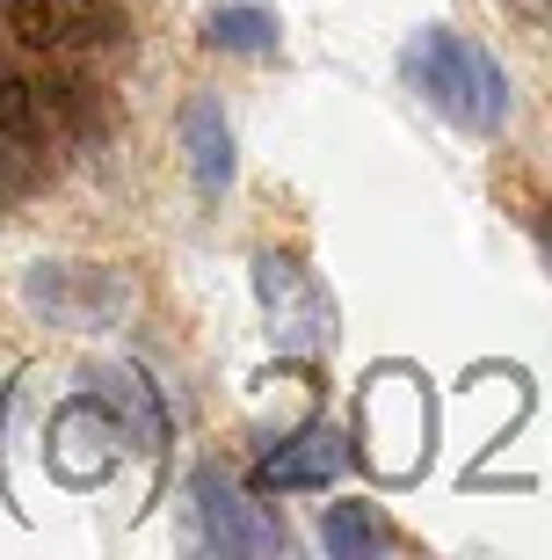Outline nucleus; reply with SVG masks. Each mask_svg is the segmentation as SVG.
Returning a JSON list of instances; mask_svg holds the SVG:
<instances>
[{"label": "nucleus", "mask_w": 552, "mask_h": 560, "mask_svg": "<svg viewBox=\"0 0 552 560\" xmlns=\"http://www.w3.org/2000/svg\"><path fill=\"white\" fill-rule=\"evenodd\" d=\"M408 81L430 95L436 117L466 131H502L509 125V73L466 37V30H422L408 44Z\"/></svg>", "instance_id": "1"}, {"label": "nucleus", "mask_w": 552, "mask_h": 560, "mask_svg": "<svg viewBox=\"0 0 552 560\" xmlns=\"http://www.w3.org/2000/svg\"><path fill=\"white\" fill-rule=\"evenodd\" d=\"M430 436H436V408L430 386L400 364V372H371L364 394H356V430H349V452L364 458L371 474L386 480H414L430 466Z\"/></svg>", "instance_id": "2"}, {"label": "nucleus", "mask_w": 552, "mask_h": 560, "mask_svg": "<svg viewBox=\"0 0 552 560\" xmlns=\"http://www.w3.org/2000/svg\"><path fill=\"white\" fill-rule=\"evenodd\" d=\"M255 291H262V313H269V342L291 357H328L334 335H342V313H334L328 284L291 262V255H255Z\"/></svg>", "instance_id": "3"}, {"label": "nucleus", "mask_w": 552, "mask_h": 560, "mask_svg": "<svg viewBox=\"0 0 552 560\" xmlns=\"http://www.w3.org/2000/svg\"><path fill=\"white\" fill-rule=\"evenodd\" d=\"M22 299L51 320V328H117L124 313L139 306V291L124 270H103V262H37V270L22 277Z\"/></svg>", "instance_id": "4"}, {"label": "nucleus", "mask_w": 552, "mask_h": 560, "mask_svg": "<svg viewBox=\"0 0 552 560\" xmlns=\"http://www.w3.org/2000/svg\"><path fill=\"white\" fill-rule=\"evenodd\" d=\"M124 422L117 408H109L103 394H73L51 416V436H44V466L66 480V488H103L109 474H117V458H124Z\"/></svg>", "instance_id": "5"}, {"label": "nucleus", "mask_w": 552, "mask_h": 560, "mask_svg": "<svg viewBox=\"0 0 552 560\" xmlns=\"http://www.w3.org/2000/svg\"><path fill=\"white\" fill-rule=\"evenodd\" d=\"M189 517H197V539L219 546V553H284V524L262 502H247L219 466L189 480Z\"/></svg>", "instance_id": "6"}, {"label": "nucleus", "mask_w": 552, "mask_h": 560, "mask_svg": "<svg viewBox=\"0 0 552 560\" xmlns=\"http://www.w3.org/2000/svg\"><path fill=\"white\" fill-rule=\"evenodd\" d=\"M8 30L30 51H109L124 15L109 0H8Z\"/></svg>", "instance_id": "7"}, {"label": "nucleus", "mask_w": 552, "mask_h": 560, "mask_svg": "<svg viewBox=\"0 0 552 560\" xmlns=\"http://www.w3.org/2000/svg\"><path fill=\"white\" fill-rule=\"evenodd\" d=\"M349 436L342 430H328V422H313V430H298V436H284L277 452L255 466V488L262 495H291V488H334V474L349 466Z\"/></svg>", "instance_id": "8"}, {"label": "nucleus", "mask_w": 552, "mask_h": 560, "mask_svg": "<svg viewBox=\"0 0 552 560\" xmlns=\"http://www.w3.org/2000/svg\"><path fill=\"white\" fill-rule=\"evenodd\" d=\"M87 394H103L109 408H117L124 436H131L139 452H167V408H161V394H153V378H145L139 364H103V372H87Z\"/></svg>", "instance_id": "9"}, {"label": "nucleus", "mask_w": 552, "mask_h": 560, "mask_svg": "<svg viewBox=\"0 0 552 560\" xmlns=\"http://www.w3.org/2000/svg\"><path fill=\"white\" fill-rule=\"evenodd\" d=\"M183 145H189V175L204 197H219L233 183V125H225L219 95H189L183 103Z\"/></svg>", "instance_id": "10"}, {"label": "nucleus", "mask_w": 552, "mask_h": 560, "mask_svg": "<svg viewBox=\"0 0 552 560\" xmlns=\"http://www.w3.org/2000/svg\"><path fill=\"white\" fill-rule=\"evenodd\" d=\"M320 546H328L334 560H371V553H392L400 532H392L371 502H328V510H320Z\"/></svg>", "instance_id": "11"}, {"label": "nucleus", "mask_w": 552, "mask_h": 560, "mask_svg": "<svg viewBox=\"0 0 552 560\" xmlns=\"http://www.w3.org/2000/svg\"><path fill=\"white\" fill-rule=\"evenodd\" d=\"M277 15L269 8H255V0H240V8H211L204 22V44H219V51H240V59H262V51H277Z\"/></svg>", "instance_id": "12"}, {"label": "nucleus", "mask_w": 552, "mask_h": 560, "mask_svg": "<svg viewBox=\"0 0 552 560\" xmlns=\"http://www.w3.org/2000/svg\"><path fill=\"white\" fill-rule=\"evenodd\" d=\"M37 167H44V139H30V131H15L0 117V189H30Z\"/></svg>", "instance_id": "13"}, {"label": "nucleus", "mask_w": 552, "mask_h": 560, "mask_svg": "<svg viewBox=\"0 0 552 560\" xmlns=\"http://www.w3.org/2000/svg\"><path fill=\"white\" fill-rule=\"evenodd\" d=\"M502 8H509V15H524V22H545L552 15V0H502Z\"/></svg>", "instance_id": "14"}, {"label": "nucleus", "mask_w": 552, "mask_h": 560, "mask_svg": "<svg viewBox=\"0 0 552 560\" xmlns=\"http://www.w3.org/2000/svg\"><path fill=\"white\" fill-rule=\"evenodd\" d=\"M538 241H545V262H552V219H538Z\"/></svg>", "instance_id": "15"}]
</instances>
